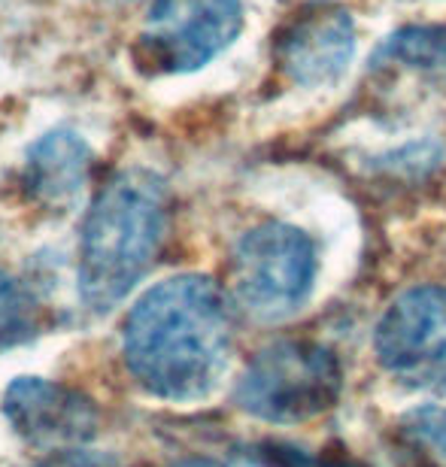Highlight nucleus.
I'll list each match as a JSON object with an SVG mask.
<instances>
[{"label": "nucleus", "instance_id": "obj_8", "mask_svg": "<svg viewBox=\"0 0 446 467\" xmlns=\"http://www.w3.org/2000/svg\"><path fill=\"white\" fill-rule=\"evenodd\" d=\"M356 52V25L337 4H316L297 13L276 43V61L295 86L325 88L347 73Z\"/></svg>", "mask_w": 446, "mask_h": 467}, {"label": "nucleus", "instance_id": "obj_11", "mask_svg": "<svg viewBox=\"0 0 446 467\" xmlns=\"http://www.w3.org/2000/svg\"><path fill=\"white\" fill-rule=\"evenodd\" d=\"M40 328V310L31 292L0 270V355L22 347Z\"/></svg>", "mask_w": 446, "mask_h": 467}, {"label": "nucleus", "instance_id": "obj_7", "mask_svg": "<svg viewBox=\"0 0 446 467\" xmlns=\"http://www.w3.org/2000/svg\"><path fill=\"white\" fill-rule=\"evenodd\" d=\"M13 431L36 450H79L98 431V407L82 391L43 377H18L4 395Z\"/></svg>", "mask_w": 446, "mask_h": 467}, {"label": "nucleus", "instance_id": "obj_4", "mask_svg": "<svg viewBox=\"0 0 446 467\" xmlns=\"http://www.w3.org/2000/svg\"><path fill=\"white\" fill-rule=\"evenodd\" d=\"M319 252L310 234L285 222L246 231L231 255L234 301L258 322H280L310 301Z\"/></svg>", "mask_w": 446, "mask_h": 467}, {"label": "nucleus", "instance_id": "obj_6", "mask_svg": "<svg viewBox=\"0 0 446 467\" xmlns=\"http://www.w3.org/2000/svg\"><path fill=\"white\" fill-rule=\"evenodd\" d=\"M374 349L398 382L446 391V288L420 285L395 297L377 325Z\"/></svg>", "mask_w": 446, "mask_h": 467}, {"label": "nucleus", "instance_id": "obj_2", "mask_svg": "<svg viewBox=\"0 0 446 467\" xmlns=\"http://www.w3.org/2000/svg\"><path fill=\"white\" fill-rule=\"evenodd\" d=\"M167 185L152 171H122L91 203L79 234L77 288L86 310L104 316L155 265L167 234Z\"/></svg>", "mask_w": 446, "mask_h": 467}, {"label": "nucleus", "instance_id": "obj_1", "mask_svg": "<svg viewBox=\"0 0 446 467\" xmlns=\"http://www.w3.org/2000/svg\"><path fill=\"white\" fill-rule=\"evenodd\" d=\"M122 352L149 395L189 404L213 395L231 361V313L207 276L180 274L152 285L128 310Z\"/></svg>", "mask_w": 446, "mask_h": 467}, {"label": "nucleus", "instance_id": "obj_12", "mask_svg": "<svg viewBox=\"0 0 446 467\" xmlns=\"http://www.w3.org/2000/svg\"><path fill=\"white\" fill-rule=\"evenodd\" d=\"M404 434L416 446L446 462V400H431V404H422L413 413H407Z\"/></svg>", "mask_w": 446, "mask_h": 467}, {"label": "nucleus", "instance_id": "obj_14", "mask_svg": "<svg viewBox=\"0 0 446 467\" xmlns=\"http://www.w3.org/2000/svg\"><path fill=\"white\" fill-rule=\"evenodd\" d=\"M36 467H116V462L88 450H61V452H49Z\"/></svg>", "mask_w": 446, "mask_h": 467}, {"label": "nucleus", "instance_id": "obj_5", "mask_svg": "<svg viewBox=\"0 0 446 467\" xmlns=\"http://www.w3.org/2000/svg\"><path fill=\"white\" fill-rule=\"evenodd\" d=\"M244 27V0H155L140 31V61L189 73L225 52Z\"/></svg>", "mask_w": 446, "mask_h": 467}, {"label": "nucleus", "instance_id": "obj_13", "mask_svg": "<svg viewBox=\"0 0 446 467\" xmlns=\"http://www.w3.org/2000/svg\"><path fill=\"white\" fill-rule=\"evenodd\" d=\"M262 455L271 467H358L352 462H334V459H322V455L292 450V446H267Z\"/></svg>", "mask_w": 446, "mask_h": 467}, {"label": "nucleus", "instance_id": "obj_15", "mask_svg": "<svg viewBox=\"0 0 446 467\" xmlns=\"http://www.w3.org/2000/svg\"><path fill=\"white\" fill-rule=\"evenodd\" d=\"M173 467H222V464L213 462V459H189V462H180V464H173Z\"/></svg>", "mask_w": 446, "mask_h": 467}, {"label": "nucleus", "instance_id": "obj_10", "mask_svg": "<svg viewBox=\"0 0 446 467\" xmlns=\"http://www.w3.org/2000/svg\"><path fill=\"white\" fill-rule=\"evenodd\" d=\"M379 61H398L407 67L438 70L446 67V27L416 25L392 34L379 49Z\"/></svg>", "mask_w": 446, "mask_h": 467}, {"label": "nucleus", "instance_id": "obj_9", "mask_svg": "<svg viewBox=\"0 0 446 467\" xmlns=\"http://www.w3.org/2000/svg\"><path fill=\"white\" fill-rule=\"evenodd\" d=\"M88 146L73 134H49L27 152V189L43 203L73 201L86 185Z\"/></svg>", "mask_w": 446, "mask_h": 467}, {"label": "nucleus", "instance_id": "obj_3", "mask_svg": "<svg viewBox=\"0 0 446 467\" xmlns=\"http://www.w3.org/2000/svg\"><path fill=\"white\" fill-rule=\"evenodd\" d=\"M340 391L343 368L331 349L306 340H280L249 361L234 400L262 422L297 425L328 413Z\"/></svg>", "mask_w": 446, "mask_h": 467}]
</instances>
